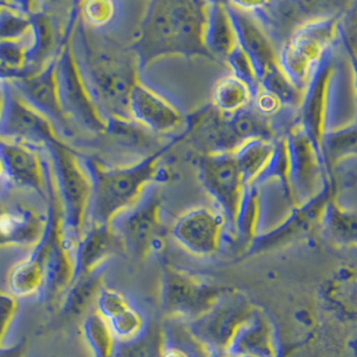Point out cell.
<instances>
[{"label": "cell", "mask_w": 357, "mask_h": 357, "mask_svg": "<svg viewBox=\"0 0 357 357\" xmlns=\"http://www.w3.org/2000/svg\"><path fill=\"white\" fill-rule=\"evenodd\" d=\"M225 6L236 33L237 45L249 59L261 89L278 91L288 79L278 66L276 49L262 30L259 19L236 6L234 1L225 3Z\"/></svg>", "instance_id": "52a82bcc"}, {"label": "cell", "mask_w": 357, "mask_h": 357, "mask_svg": "<svg viewBox=\"0 0 357 357\" xmlns=\"http://www.w3.org/2000/svg\"><path fill=\"white\" fill-rule=\"evenodd\" d=\"M253 94L244 82L237 79L231 74L221 78L213 87V109L220 114L241 112L252 105Z\"/></svg>", "instance_id": "484cf974"}, {"label": "cell", "mask_w": 357, "mask_h": 357, "mask_svg": "<svg viewBox=\"0 0 357 357\" xmlns=\"http://www.w3.org/2000/svg\"><path fill=\"white\" fill-rule=\"evenodd\" d=\"M356 155V122L340 128H328L321 139V158L326 173L333 177L335 169Z\"/></svg>", "instance_id": "7402d4cb"}, {"label": "cell", "mask_w": 357, "mask_h": 357, "mask_svg": "<svg viewBox=\"0 0 357 357\" xmlns=\"http://www.w3.org/2000/svg\"><path fill=\"white\" fill-rule=\"evenodd\" d=\"M225 63L231 70V75L236 77L237 79L244 82L245 84L250 89L252 94L255 96L257 93V90L260 89V84H259L256 74L252 68L249 59L246 58L244 51L237 46L227 55Z\"/></svg>", "instance_id": "4dcf8cb0"}, {"label": "cell", "mask_w": 357, "mask_h": 357, "mask_svg": "<svg viewBox=\"0 0 357 357\" xmlns=\"http://www.w3.org/2000/svg\"><path fill=\"white\" fill-rule=\"evenodd\" d=\"M252 305L236 293L227 292L205 313L192 321L190 332L211 354L227 351L230 341L252 314Z\"/></svg>", "instance_id": "4fadbf2b"}, {"label": "cell", "mask_w": 357, "mask_h": 357, "mask_svg": "<svg viewBox=\"0 0 357 357\" xmlns=\"http://www.w3.org/2000/svg\"><path fill=\"white\" fill-rule=\"evenodd\" d=\"M100 289H102L100 269L87 276L75 278L70 285V288L66 291L62 307H61L62 316L68 319L82 316L91 305L93 301H97Z\"/></svg>", "instance_id": "d4e9b609"}, {"label": "cell", "mask_w": 357, "mask_h": 357, "mask_svg": "<svg viewBox=\"0 0 357 357\" xmlns=\"http://www.w3.org/2000/svg\"><path fill=\"white\" fill-rule=\"evenodd\" d=\"M206 6L197 0L147 3L130 46L139 71L167 56L211 59L204 45Z\"/></svg>", "instance_id": "6da1fadb"}, {"label": "cell", "mask_w": 357, "mask_h": 357, "mask_svg": "<svg viewBox=\"0 0 357 357\" xmlns=\"http://www.w3.org/2000/svg\"><path fill=\"white\" fill-rule=\"evenodd\" d=\"M204 45L211 59L221 62H225L227 55L238 46L225 3L208 1Z\"/></svg>", "instance_id": "ffe728a7"}, {"label": "cell", "mask_w": 357, "mask_h": 357, "mask_svg": "<svg viewBox=\"0 0 357 357\" xmlns=\"http://www.w3.org/2000/svg\"><path fill=\"white\" fill-rule=\"evenodd\" d=\"M116 253H125V250L110 224H90L89 230L82 234L74 252L75 278L87 276L100 269V265Z\"/></svg>", "instance_id": "e0dca14e"}, {"label": "cell", "mask_w": 357, "mask_h": 357, "mask_svg": "<svg viewBox=\"0 0 357 357\" xmlns=\"http://www.w3.org/2000/svg\"><path fill=\"white\" fill-rule=\"evenodd\" d=\"M275 147V139L253 138L245 141L231 151L233 158L238 167L244 186L250 185L257 178L262 167L271 158Z\"/></svg>", "instance_id": "cb8c5ba5"}, {"label": "cell", "mask_w": 357, "mask_h": 357, "mask_svg": "<svg viewBox=\"0 0 357 357\" xmlns=\"http://www.w3.org/2000/svg\"><path fill=\"white\" fill-rule=\"evenodd\" d=\"M339 35L342 36L345 43V49L352 58V63H355V52H356V13L351 11L345 14V17L339 19Z\"/></svg>", "instance_id": "e575fe53"}, {"label": "cell", "mask_w": 357, "mask_h": 357, "mask_svg": "<svg viewBox=\"0 0 357 357\" xmlns=\"http://www.w3.org/2000/svg\"><path fill=\"white\" fill-rule=\"evenodd\" d=\"M336 195V182L333 177L325 182L321 192L303 205L292 206L289 215L277 227L257 234L245 250V256H256L269 252L280 246L289 244L309 234L314 227H319L321 213L326 202Z\"/></svg>", "instance_id": "7c38bea8"}, {"label": "cell", "mask_w": 357, "mask_h": 357, "mask_svg": "<svg viewBox=\"0 0 357 357\" xmlns=\"http://www.w3.org/2000/svg\"><path fill=\"white\" fill-rule=\"evenodd\" d=\"M225 227V217L218 209L198 206L179 215L172 227V236L189 253L208 257L218 252Z\"/></svg>", "instance_id": "9a60e30c"}, {"label": "cell", "mask_w": 357, "mask_h": 357, "mask_svg": "<svg viewBox=\"0 0 357 357\" xmlns=\"http://www.w3.org/2000/svg\"><path fill=\"white\" fill-rule=\"evenodd\" d=\"M227 351L233 356L276 357L272 328L260 310L253 309L252 314L230 341Z\"/></svg>", "instance_id": "d6986e66"}, {"label": "cell", "mask_w": 357, "mask_h": 357, "mask_svg": "<svg viewBox=\"0 0 357 357\" xmlns=\"http://www.w3.org/2000/svg\"><path fill=\"white\" fill-rule=\"evenodd\" d=\"M162 357H190L177 347H163Z\"/></svg>", "instance_id": "d590c367"}, {"label": "cell", "mask_w": 357, "mask_h": 357, "mask_svg": "<svg viewBox=\"0 0 357 357\" xmlns=\"http://www.w3.org/2000/svg\"><path fill=\"white\" fill-rule=\"evenodd\" d=\"M260 188L256 185H246L243 190L240 205L236 214L231 236L240 244L248 248L255 237L259 234V220H260Z\"/></svg>", "instance_id": "603a6c76"}, {"label": "cell", "mask_w": 357, "mask_h": 357, "mask_svg": "<svg viewBox=\"0 0 357 357\" xmlns=\"http://www.w3.org/2000/svg\"><path fill=\"white\" fill-rule=\"evenodd\" d=\"M49 146L56 166L58 188L63 205V221L61 222L62 238L66 246L71 252H75L89 214L91 181L86 170L82 169L77 155L62 142L51 144Z\"/></svg>", "instance_id": "8992f818"}, {"label": "cell", "mask_w": 357, "mask_h": 357, "mask_svg": "<svg viewBox=\"0 0 357 357\" xmlns=\"http://www.w3.org/2000/svg\"><path fill=\"white\" fill-rule=\"evenodd\" d=\"M319 227L324 230L325 236L335 244L341 246L356 244V211L341 206L336 195L326 202L319 221Z\"/></svg>", "instance_id": "44dd1931"}, {"label": "cell", "mask_w": 357, "mask_h": 357, "mask_svg": "<svg viewBox=\"0 0 357 357\" xmlns=\"http://www.w3.org/2000/svg\"><path fill=\"white\" fill-rule=\"evenodd\" d=\"M289 161V186L292 206L303 205L319 195L331 176L325 170L321 154L297 123L285 132Z\"/></svg>", "instance_id": "ba28073f"}, {"label": "cell", "mask_w": 357, "mask_h": 357, "mask_svg": "<svg viewBox=\"0 0 357 357\" xmlns=\"http://www.w3.org/2000/svg\"><path fill=\"white\" fill-rule=\"evenodd\" d=\"M339 17H313L300 24L277 52L278 66L294 89L303 93L317 66L339 35Z\"/></svg>", "instance_id": "277c9868"}, {"label": "cell", "mask_w": 357, "mask_h": 357, "mask_svg": "<svg viewBox=\"0 0 357 357\" xmlns=\"http://www.w3.org/2000/svg\"><path fill=\"white\" fill-rule=\"evenodd\" d=\"M98 314L109 326L114 340L128 341L145 329V320L122 293L102 288L97 297Z\"/></svg>", "instance_id": "ac0fdd59"}, {"label": "cell", "mask_w": 357, "mask_h": 357, "mask_svg": "<svg viewBox=\"0 0 357 357\" xmlns=\"http://www.w3.org/2000/svg\"><path fill=\"white\" fill-rule=\"evenodd\" d=\"M227 293V289L208 284L173 266H165L161 285L162 308L192 321L208 313Z\"/></svg>", "instance_id": "30bf717a"}, {"label": "cell", "mask_w": 357, "mask_h": 357, "mask_svg": "<svg viewBox=\"0 0 357 357\" xmlns=\"http://www.w3.org/2000/svg\"><path fill=\"white\" fill-rule=\"evenodd\" d=\"M250 106H253V109L257 113L262 115V116H265V118H268V119L272 118L273 115H276L278 112H281L282 107H284L282 102L275 94H272V93H269V91H266L261 87L257 90V93L253 96Z\"/></svg>", "instance_id": "d6a6232c"}, {"label": "cell", "mask_w": 357, "mask_h": 357, "mask_svg": "<svg viewBox=\"0 0 357 357\" xmlns=\"http://www.w3.org/2000/svg\"><path fill=\"white\" fill-rule=\"evenodd\" d=\"M1 154L10 173L35 189H40L42 170L33 153L23 147L3 145Z\"/></svg>", "instance_id": "4316f807"}, {"label": "cell", "mask_w": 357, "mask_h": 357, "mask_svg": "<svg viewBox=\"0 0 357 357\" xmlns=\"http://www.w3.org/2000/svg\"><path fill=\"white\" fill-rule=\"evenodd\" d=\"M162 335L155 328H145L142 333L128 341H115L113 357H162Z\"/></svg>", "instance_id": "f1b7e54d"}, {"label": "cell", "mask_w": 357, "mask_h": 357, "mask_svg": "<svg viewBox=\"0 0 357 357\" xmlns=\"http://www.w3.org/2000/svg\"><path fill=\"white\" fill-rule=\"evenodd\" d=\"M161 211V190L153 183L131 206L114 217L110 227L119 237L125 253L137 260H145L162 250Z\"/></svg>", "instance_id": "5b68a950"}, {"label": "cell", "mask_w": 357, "mask_h": 357, "mask_svg": "<svg viewBox=\"0 0 357 357\" xmlns=\"http://www.w3.org/2000/svg\"><path fill=\"white\" fill-rule=\"evenodd\" d=\"M17 310V298L11 294L0 292V348L3 347L8 329L14 321Z\"/></svg>", "instance_id": "836d02e7"}, {"label": "cell", "mask_w": 357, "mask_h": 357, "mask_svg": "<svg viewBox=\"0 0 357 357\" xmlns=\"http://www.w3.org/2000/svg\"><path fill=\"white\" fill-rule=\"evenodd\" d=\"M55 83L58 100L67 119H74L84 129L94 132L107 131V121L99 113L84 86L70 45L66 46L55 62Z\"/></svg>", "instance_id": "9c48e42d"}, {"label": "cell", "mask_w": 357, "mask_h": 357, "mask_svg": "<svg viewBox=\"0 0 357 357\" xmlns=\"http://www.w3.org/2000/svg\"><path fill=\"white\" fill-rule=\"evenodd\" d=\"M335 77L333 52L329 50L312 74L297 109V123L321 154V139L328 129V109Z\"/></svg>", "instance_id": "5bb4252c"}, {"label": "cell", "mask_w": 357, "mask_h": 357, "mask_svg": "<svg viewBox=\"0 0 357 357\" xmlns=\"http://www.w3.org/2000/svg\"><path fill=\"white\" fill-rule=\"evenodd\" d=\"M83 333L93 357H113V335L98 312L90 313L83 323Z\"/></svg>", "instance_id": "f546056e"}, {"label": "cell", "mask_w": 357, "mask_h": 357, "mask_svg": "<svg viewBox=\"0 0 357 357\" xmlns=\"http://www.w3.org/2000/svg\"><path fill=\"white\" fill-rule=\"evenodd\" d=\"M116 13L118 10L114 1H87L82 4L83 19L97 29L109 26Z\"/></svg>", "instance_id": "1f68e13d"}, {"label": "cell", "mask_w": 357, "mask_h": 357, "mask_svg": "<svg viewBox=\"0 0 357 357\" xmlns=\"http://www.w3.org/2000/svg\"><path fill=\"white\" fill-rule=\"evenodd\" d=\"M271 179H278L281 183L282 193L285 198L292 205V195H291V186H289V161H288V149L285 137H276L275 138V147L271 158L265 166L262 167L260 174L255 179L253 185L261 188ZM252 185V183H250Z\"/></svg>", "instance_id": "83f0119b"}, {"label": "cell", "mask_w": 357, "mask_h": 357, "mask_svg": "<svg viewBox=\"0 0 357 357\" xmlns=\"http://www.w3.org/2000/svg\"><path fill=\"white\" fill-rule=\"evenodd\" d=\"M82 61H77L84 86L105 119H130L129 98L139 79L134 52L116 45H98L81 30ZM77 59V58H75Z\"/></svg>", "instance_id": "3957f363"}, {"label": "cell", "mask_w": 357, "mask_h": 357, "mask_svg": "<svg viewBox=\"0 0 357 357\" xmlns=\"http://www.w3.org/2000/svg\"><path fill=\"white\" fill-rule=\"evenodd\" d=\"M195 166L201 185L218 205L231 233L244 190V182L231 151L204 153L197 158Z\"/></svg>", "instance_id": "8fae6325"}, {"label": "cell", "mask_w": 357, "mask_h": 357, "mask_svg": "<svg viewBox=\"0 0 357 357\" xmlns=\"http://www.w3.org/2000/svg\"><path fill=\"white\" fill-rule=\"evenodd\" d=\"M131 121L153 134H169L186 125V116L170 100L137 82L129 98Z\"/></svg>", "instance_id": "2e32d148"}, {"label": "cell", "mask_w": 357, "mask_h": 357, "mask_svg": "<svg viewBox=\"0 0 357 357\" xmlns=\"http://www.w3.org/2000/svg\"><path fill=\"white\" fill-rule=\"evenodd\" d=\"M198 119L199 113L188 116L183 130L137 162L106 167L94 160H84V170L91 181V199L87 214L90 224L109 225L118 213L128 209L141 197L147 186L154 182L169 181V172H163L160 166L161 160L169 150L193 132Z\"/></svg>", "instance_id": "7a4b0ae2"}]
</instances>
